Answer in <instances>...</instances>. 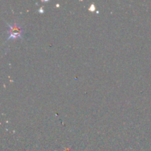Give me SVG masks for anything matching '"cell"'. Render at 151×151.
I'll use <instances>...</instances> for the list:
<instances>
[{
  "label": "cell",
  "mask_w": 151,
  "mask_h": 151,
  "mask_svg": "<svg viewBox=\"0 0 151 151\" xmlns=\"http://www.w3.org/2000/svg\"><path fill=\"white\" fill-rule=\"evenodd\" d=\"M8 26L10 27V29H9L10 36L7 38V40L10 39V38L13 39V38H21L22 36V29L19 24H13L11 25L10 24H8Z\"/></svg>",
  "instance_id": "cell-1"
}]
</instances>
